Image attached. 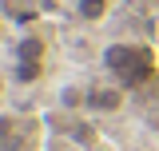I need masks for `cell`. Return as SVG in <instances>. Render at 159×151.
I'll return each instance as SVG.
<instances>
[{
    "label": "cell",
    "mask_w": 159,
    "mask_h": 151,
    "mask_svg": "<svg viewBox=\"0 0 159 151\" xmlns=\"http://www.w3.org/2000/svg\"><path fill=\"white\" fill-rule=\"evenodd\" d=\"M88 112L96 115H116L123 108V84H88Z\"/></svg>",
    "instance_id": "obj_2"
},
{
    "label": "cell",
    "mask_w": 159,
    "mask_h": 151,
    "mask_svg": "<svg viewBox=\"0 0 159 151\" xmlns=\"http://www.w3.org/2000/svg\"><path fill=\"white\" fill-rule=\"evenodd\" d=\"M103 68L116 76V84L139 88V84H147V80L155 76V56H151V48H143V44L116 40V44L103 48Z\"/></svg>",
    "instance_id": "obj_1"
},
{
    "label": "cell",
    "mask_w": 159,
    "mask_h": 151,
    "mask_svg": "<svg viewBox=\"0 0 159 151\" xmlns=\"http://www.w3.org/2000/svg\"><path fill=\"white\" fill-rule=\"evenodd\" d=\"M107 4H111V0H80L76 8H80L84 20H103V16H107Z\"/></svg>",
    "instance_id": "obj_4"
},
{
    "label": "cell",
    "mask_w": 159,
    "mask_h": 151,
    "mask_svg": "<svg viewBox=\"0 0 159 151\" xmlns=\"http://www.w3.org/2000/svg\"><path fill=\"white\" fill-rule=\"evenodd\" d=\"M16 64H44V40L40 36H24L16 44Z\"/></svg>",
    "instance_id": "obj_3"
},
{
    "label": "cell",
    "mask_w": 159,
    "mask_h": 151,
    "mask_svg": "<svg viewBox=\"0 0 159 151\" xmlns=\"http://www.w3.org/2000/svg\"><path fill=\"white\" fill-rule=\"evenodd\" d=\"M40 72H44V64H16V80L20 84H36Z\"/></svg>",
    "instance_id": "obj_5"
},
{
    "label": "cell",
    "mask_w": 159,
    "mask_h": 151,
    "mask_svg": "<svg viewBox=\"0 0 159 151\" xmlns=\"http://www.w3.org/2000/svg\"><path fill=\"white\" fill-rule=\"evenodd\" d=\"M0 32H4V20H0Z\"/></svg>",
    "instance_id": "obj_6"
}]
</instances>
